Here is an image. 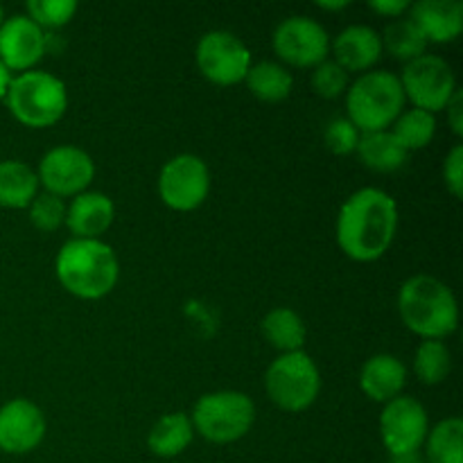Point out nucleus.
Masks as SVG:
<instances>
[{"instance_id": "f257e3e1", "label": "nucleus", "mask_w": 463, "mask_h": 463, "mask_svg": "<svg viewBox=\"0 0 463 463\" xmlns=\"http://www.w3.org/2000/svg\"><path fill=\"white\" fill-rule=\"evenodd\" d=\"M398 203L380 188H362L344 202L337 215V244L351 260L373 262L393 244Z\"/></svg>"}, {"instance_id": "f03ea898", "label": "nucleus", "mask_w": 463, "mask_h": 463, "mask_svg": "<svg viewBox=\"0 0 463 463\" xmlns=\"http://www.w3.org/2000/svg\"><path fill=\"white\" fill-rule=\"evenodd\" d=\"M54 271L66 292L84 301L107 297L118 283L120 262L102 240H68L57 253Z\"/></svg>"}, {"instance_id": "7ed1b4c3", "label": "nucleus", "mask_w": 463, "mask_h": 463, "mask_svg": "<svg viewBox=\"0 0 463 463\" xmlns=\"http://www.w3.org/2000/svg\"><path fill=\"white\" fill-rule=\"evenodd\" d=\"M398 312L407 328L423 339H446L459 326V306L443 280L419 274L407 279L398 292Z\"/></svg>"}, {"instance_id": "20e7f679", "label": "nucleus", "mask_w": 463, "mask_h": 463, "mask_svg": "<svg viewBox=\"0 0 463 463\" xmlns=\"http://www.w3.org/2000/svg\"><path fill=\"white\" fill-rule=\"evenodd\" d=\"M346 111L360 134L389 129L405 111V93L398 75L389 71L362 72L346 90Z\"/></svg>"}, {"instance_id": "39448f33", "label": "nucleus", "mask_w": 463, "mask_h": 463, "mask_svg": "<svg viewBox=\"0 0 463 463\" xmlns=\"http://www.w3.org/2000/svg\"><path fill=\"white\" fill-rule=\"evenodd\" d=\"M5 102L21 125L43 129L63 118L68 109V90L52 72L25 71L12 80Z\"/></svg>"}, {"instance_id": "423d86ee", "label": "nucleus", "mask_w": 463, "mask_h": 463, "mask_svg": "<svg viewBox=\"0 0 463 463\" xmlns=\"http://www.w3.org/2000/svg\"><path fill=\"white\" fill-rule=\"evenodd\" d=\"M256 420V405L242 392H213L203 393L193 410L194 432L206 441L226 446L247 437Z\"/></svg>"}, {"instance_id": "0eeeda50", "label": "nucleus", "mask_w": 463, "mask_h": 463, "mask_svg": "<svg viewBox=\"0 0 463 463\" xmlns=\"http://www.w3.org/2000/svg\"><path fill=\"white\" fill-rule=\"evenodd\" d=\"M265 392L283 411H306L319 398V366L306 351L280 353L265 373Z\"/></svg>"}, {"instance_id": "6e6552de", "label": "nucleus", "mask_w": 463, "mask_h": 463, "mask_svg": "<svg viewBox=\"0 0 463 463\" xmlns=\"http://www.w3.org/2000/svg\"><path fill=\"white\" fill-rule=\"evenodd\" d=\"M430 432L428 411L416 398L398 396L384 402L380 414V437L393 461L414 459Z\"/></svg>"}, {"instance_id": "1a4fd4ad", "label": "nucleus", "mask_w": 463, "mask_h": 463, "mask_svg": "<svg viewBox=\"0 0 463 463\" xmlns=\"http://www.w3.org/2000/svg\"><path fill=\"white\" fill-rule=\"evenodd\" d=\"M398 80L405 99H410L414 109H423L428 113L443 111L457 90L450 63L437 54H420L407 61Z\"/></svg>"}, {"instance_id": "9d476101", "label": "nucleus", "mask_w": 463, "mask_h": 463, "mask_svg": "<svg viewBox=\"0 0 463 463\" xmlns=\"http://www.w3.org/2000/svg\"><path fill=\"white\" fill-rule=\"evenodd\" d=\"M211 193V170L203 158L179 154L163 165L158 175V194L172 211L188 213L202 206Z\"/></svg>"}, {"instance_id": "9b49d317", "label": "nucleus", "mask_w": 463, "mask_h": 463, "mask_svg": "<svg viewBox=\"0 0 463 463\" xmlns=\"http://www.w3.org/2000/svg\"><path fill=\"white\" fill-rule=\"evenodd\" d=\"M197 66L208 81L233 86L244 81L251 63V50L240 36L226 30H213L199 39Z\"/></svg>"}, {"instance_id": "f8f14e48", "label": "nucleus", "mask_w": 463, "mask_h": 463, "mask_svg": "<svg viewBox=\"0 0 463 463\" xmlns=\"http://www.w3.org/2000/svg\"><path fill=\"white\" fill-rule=\"evenodd\" d=\"M95 176V163L84 149L75 145H59L48 149L39 163L36 179L45 193L54 197H77L86 193Z\"/></svg>"}, {"instance_id": "ddd939ff", "label": "nucleus", "mask_w": 463, "mask_h": 463, "mask_svg": "<svg viewBox=\"0 0 463 463\" xmlns=\"http://www.w3.org/2000/svg\"><path fill=\"white\" fill-rule=\"evenodd\" d=\"M274 52L297 68H315L330 52V36L319 21L310 16H289L271 36Z\"/></svg>"}, {"instance_id": "4468645a", "label": "nucleus", "mask_w": 463, "mask_h": 463, "mask_svg": "<svg viewBox=\"0 0 463 463\" xmlns=\"http://www.w3.org/2000/svg\"><path fill=\"white\" fill-rule=\"evenodd\" d=\"M45 416L34 402L14 398L0 407V450L7 455H27L45 437Z\"/></svg>"}, {"instance_id": "2eb2a0df", "label": "nucleus", "mask_w": 463, "mask_h": 463, "mask_svg": "<svg viewBox=\"0 0 463 463\" xmlns=\"http://www.w3.org/2000/svg\"><path fill=\"white\" fill-rule=\"evenodd\" d=\"M45 54V34L27 14H14L0 25V61L9 71H34Z\"/></svg>"}, {"instance_id": "dca6fc26", "label": "nucleus", "mask_w": 463, "mask_h": 463, "mask_svg": "<svg viewBox=\"0 0 463 463\" xmlns=\"http://www.w3.org/2000/svg\"><path fill=\"white\" fill-rule=\"evenodd\" d=\"M410 18L428 43H450L463 30V5L459 0H419L410 7Z\"/></svg>"}, {"instance_id": "f3484780", "label": "nucleus", "mask_w": 463, "mask_h": 463, "mask_svg": "<svg viewBox=\"0 0 463 463\" xmlns=\"http://www.w3.org/2000/svg\"><path fill=\"white\" fill-rule=\"evenodd\" d=\"M116 217V206L104 193H86L72 197L66 208V226L77 240H99Z\"/></svg>"}, {"instance_id": "a211bd4d", "label": "nucleus", "mask_w": 463, "mask_h": 463, "mask_svg": "<svg viewBox=\"0 0 463 463\" xmlns=\"http://www.w3.org/2000/svg\"><path fill=\"white\" fill-rule=\"evenodd\" d=\"M330 48L335 52V63L344 71L364 72L371 71L383 54V39L371 25H351L339 32Z\"/></svg>"}, {"instance_id": "6ab92c4d", "label": "nucleus", "mask_w": 463, "mask_h": 463, "mask_svg": "<svg viewBox=\"0 0 463 463\" xmlns=\"http://www.w3.org/2000/svg\"><path fill=\"white\" fill-rule=\"evenodd\" d=\"M407 383V369L398 357L380 353L369 357L362 366L360 387L366 398L375 402H389L401 396Z\"/></svg>"}, {"instance_id": "aec40b11", "label": "nucleus", "mask_w": 463, "mask_h": 463, "mask_svg": "<svg viewBox=\"0 0 463 463\" xmlns=\"http://www.w3.org/2000/svg\"><path fill=\"white\" fill-rule=\"evenodd\" d=\"M355 152L360 154L362 163L369 170L383 172V175L401 170L407 163V156H410V152L398 143L396 136L389 129L373 131V134H362Z\"/></svg>"}, {"instance_id": "412c9836", "label": "nucleus", "mask_w": 463, "mask_h": 463, "mask_svg": "<svg viewBox=\"0 0 463 463\" xmlns=\"http://www.w3.org/2000/svg\"><path fill=\"white\" fill-rule=\"evenodd\" d=\"M194 428L190 423V416L184 411H175V414H165L154 423L149 430L147 446L149 450L163 459H172L179 457L185 448L193 443Z\"/></svg>"}, {"instance_id": "4be33fe9", "label": "nucleus", "mask_w": 463, "mask_h": 463, "mask_svg": "<svg viewBox=\"0 0 463 463\" xmlns=\"http://www.w3.org/2000/svg\"><path fill=\"white\" fill-rule=\"evenodd\" d=\"M39 193L36 172L23 161H0V206L30 208Z\"/></svg>"}, {"instance_id": "5701e85b", "label": "nucleus", "mask_w": 463, "mask_h": 463, "mask_svg": "<svg viewBox=\"0 0 463 463\" xmlns=\"http://www.w3.org/2000/svg\"><path fill=\"white\" fill-rule=\"evenodd\" d=\"M260 330L267 342L280 353L303 351V344H306L307 337L301 315L294 312L292 307H274L271 312H267L260 324Z\"/></svg>"}, {"instance_id": "b1692460", "label": "nucleus", "mask_w": 463, "mask_h": 463, "mask_svg": "<svg viewBox=\"0 0 463 463\" xmlns=\"http://www.w3.org/2000/svg\"><path fill=\"white\" fill-rule=\"evenodd\" d=\"M244 81H247L253 98L269 104L288 99L294 86V80L288 68L276 61H260L256 66H251L247 77H244Z\"/></svg>"}, {"instance_id": "393cba45", "label": "nucleus", "mask_w": 463, "mask_h": 463, "mask_svg": "<svg viewBox=\"0 0 463 463\" xmlns=\"http://www.w3.org/2000/svg\"><path fill=\"white\" fill-rule=\"evenodd\" d=\"M428 463H463V420L459 416L441 420L428 432Z\"/></svg>"}, {"instance_id": "a878e982", "label": "nucleus", "mask_w": 463, "mask_h": 463, "mask_svg": "<svg viewBox=\"0 0 463 463\" xmlns=\"http://www.w3.org/2000/svg\"><path fill=\"white\" fill-rule=\"evenodd\" d=\"M393 136H396L398 143L407 149V152H414V149H423L432 143L434 134H437V118L434 113L423 111V109H407L393 122Z\"/></svg>"}, {"instance_id": "bb28decb", "label": "nucleus", "mask_w": 463, "mask_h": 463, "mask_svg": "<svg viewBox=\"0 0 463 463\" xmlns=\"http://www.w3.org/2000/svg\"><path fill=\"white\" fill-rule=\"evenodd\" d=\"M383 39V50H389V54H393L396 59L402 61H411V59L425 54L428 48V39L423 36V32L414 25L411 18H398L392 25H387Z\"/></svg>"}, {"instance_id": "cd10ccee", "label": "nucleus", "mask_w": 463, "mask_h": 463, "mask_svg": "<svg viewBox=\"0 0 463 463\" xmlns=\"http://www.w3.org/2000/svg\"><path fill=\"white\" fill-rule=\"evenodd\" d=\"M452 366L450 351L441 339H423L414 355V373L423 384H441Z\"/></svg>"}, {"instance_id": "c85d7f7f", "label": "nucleus", "mask_w": 463, "mask_h": 463, "mask_svg": "<svg viewBox=\"0 0 463 463\" xmlns=\"http://www.w3.org/2000/svg\"><path fill=\"white\" fill-rule=\"evenodd\" d=\"M77 12L75 0H30L27 16L43 30V27H61L72 21Z\"/></svg>"}, {"instance_id": "c756f323", "label": "nucleus", "mask_w": 463, "mask_h": 463, "mask_svg": "<svg viewBox=\"0 0 463 463\" xmlns=\"http://www.w3.org/2000/svg\"><path fill=\"white\" fill-rule=\"evenodd\" d=\"M30 222L43 233H52L66 222V203L61 197L50 193L36 194L30 203Z\"/></svg>"}, {"instance_id": "7c9ffc66", "label": "nucleus", "mask_w": 463, "mask_h": 463, "mask_svg": "<svg viewBox=\"0 0 463 463\" xmlns=\"http://www.w3.org/2000/svg\"><path fill=\"white\" fill-rule=\"evenodd\" d=\"M312 89L321 98L335 99L348 90V72L335 61H321L312 72Z\"/></svg>"}, {"instance_id": "2f4dec72", "label": "nucleus", "mask_w": 463, "mask_h": 463, "mask_svg": "<svg viewBox=\"0 0 463 463\" xmlns=\"http://www.w3.org/2000/svg\"><path fill=\"white\" fill-rule=\"evenodd\" d=\"M360 136L362 134L348 118H333L324 129V143L337 156H348L357 149Z\"/></svg>"}, {"instance_id": "473e14b6", "label": "nucleus", "mask_w": 463, "mask_h": 463, "mask_svg": "<svg viewBox=\"0 0 463 463\" xmlns=\"http://www.w3.org/2000/svg\"><path fill=\"white\" fill-rule=\"evenodd\" d=\"M443 181L452 197H463V145H455L443 161Z\"/></svg>"}, {"instance_id": "72a5a7b5", "label": "nucleus", "mask_w": 463, "mask_h": 463, "mask_svg": "<svg viewBox=\"0 0 463 463\" xmlns=\"http://www.w3.org/2000/svg\"><path fill=\"white\" fill-rule=\"evenodd\" d=\"M410 7H411L410 0H371L369 3V9L378 12L380 16H392V18H401Z\"/></svg>"}, {"instance_id": "f704fd0d", "label": "nucleus", "mask_w": 463, "mask_h": 463, "mask_svg": "<svg viewBox=\"0 0 463 463\" xmlns=\"http://www.w3.org/2000/svg\"><path fill=\"white\" fill-rule=\"evenodd\" d=\"M448 111V122H450L452 131L457 136H463V93L461 89L455 90V95L450 98V102L446 104Z\"/></svg>"}, {"instance_id": "c9c22d12", "label": "nucleus", "mask_w": 463, "mask_h": 463, "mask_svg": "<svg viewBox=\"0 0 463 463\" xmlns=\"http://www.w3.org/2000/svg\"><path fill=\"white\" fill-rule=\"evenodd\" d=\"M12 80H14L12 71L0 61V99L7 98V90H9V84H12Z\"/></svg>"}, {"instance_id": "e433bc0d", "label": "nucleus", "mask_w": 463, "mask_h": 463, "mask_svg": "<svg viewBox=\"0 0 463 463\" xmlns=\"http://www.w3.org/2000/svg\"><path fill=\"white\" fill-rule=\"evenodd\" d=\"M317 7L321 9H328V12H339V9L348 7V0H337V3H328V0H317Z\"/></svg>"}, {"instance_id": "4c0bfd02", "label": "nucleus", "mask_w": 463, "mask_h": 463, "mask_svg": "<svg viewBox=\"0 0 463 463\" xmlns=\"http://www.w3.org/2000/svg\"><path fill=\"white\" fill-rule=\"evenodd\" d=\"M396 463H428L423 459H419V457H414V459H405V461H396Z\"/></svg>"}, {"instance_id": "58836bf2", "label": "nucleus", "mask_w": 463, "mask_h": 463, "mask_svg": "<svg viewBox=\"0 0 463 463\" xmlns=\"http://www.w3.org/2000/svg\"><path fill=\"white\" fill-rule=\"evenodd\" d=\"M3 21H5V12H3V5H0V25H3Z\"/></svg>"}]
</instances>
